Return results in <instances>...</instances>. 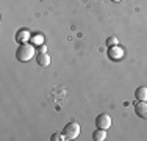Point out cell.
Returning <instances> with one entry per match:
<instances>
[{"mask_svg":"<svg viewBox=\"0 0 147 141\" xmlns=\"http://www.w3.org/2000/svg\"><path fill=\"white\" fill-rule=\"evenodd\" d=\"M34 54H36V45L30 44V42H24V44H20L19 49L16 50V58H17V61H20V63H27L33 58Z\"/></svg>","mask_w":147,"mask_h":141,"instance_id":"1","label":"cell"},{"mask_svg":"<svg viewBox=\"0 0 147 141\" xmlns=\"http://www.w3.org/2000/svg\"><path fill=\"white\" fill-rule=\"evenodd\" d=\"M63 135H64V140H75V138H78V135H80V124L77 121H71L67 125H64V129H63Z\"/></svg>","mask_w":147,"mask_h":141,"instance_id":"2","label":"cell"},{"mask_svg":"<svg viewBox=\"0 0 147 141\" xmlns=\"http://www.w3.org/2000/svg\"><path fill=\"white\" fill-rule=\"evenodd\" d=\"M96 125H97V129L108 130L111 127V116L108 115V113H100L96 118Z\"/></svg>","mask_w":147,"mask_h":141,"instance_id":"3","label":"cell"},{"mask_svg":"<svg viewBox=\"0 0 147 141\" xmlns=\"http://www.w3.org/2000/svg\"><path fill=\"white\" fill-rule=\"evenodd\" d=\"M135 113L142 119H147V100L146 102H138L135 105Z\"/></svg>","mask_w":147,"mask_h":141,"instance_id":"4","label":"cell"},{"mask_svg":"<svg viewBox=\"0 0 147 141\" xmlns=\"http://www.w3.org/2000/svg\"><path fill=\"white\" fill-rule=\"evenodd\" d=\"M36 63L39 66H42V68H47L50 64V56H49V54H45V52H39L36 55Z\"/></svg>","mask_w":147,"mask_h":141,"instance_id":"5","label":"cell"},{"mask_svg":"<svg viewBox=\"0 0 147 141\" xmlns=\"http://www.w3.org/2000/svg\"><path fill=\"white\" fill-rule=\"evenodd\" d=\"M135 99L138 102H146L147 100V88L146 86H139L135 91Z\"/></svg>","mask_w":147,"mask_h":141,"instance_id":"6","label":"cell"},{"mask_svg":"<svg viewBox=\"0 0 147 141\" xmlns=\"http://www.w3.org/2000/svg\"><path fill=\"white\" fill-rule=\"evenodd\" d=\"M28 39H31V35L28 30H19L16 35V41L19 42V44H24V42H27Z\"/></svg>","mask_w":147,"mask_h":141,"instance_id":"7","label":"cell"},{"mask_svg":"<svg viewBox=\"0 0 147 141\" xmlns=\"http://www.w3.org/2000/svg\"><path fill=\"white\" fill-rule=\"evenodd\" d=\"M108 55H110L111 60H119V58H122V56H124V50H122L121 47H117V45H113V47H110Z\"/></svg>","mask_w":147,"mask_h":141,"instance_id":"8","label":"cell"},{"mask_svg":"<svg viewBox=\"0 0 147 141\" xmlns=\"http://www.w3.org/2000/svg\"><path fill=\"white\" fill-rule=\"evenodd\" d=\"M92 140L94 141H105L107 140V130L105 129H96L92 133Z\"/></svg>","mask_w":147,"mask_h":141,"instance_id":"9","label":"cell"},{"mask_svg":"<svg viewBox=\"0 0 147 141\" xmlns=\"http://www.w3.org/2000/svg\"><path fill=\"white\" fill-rule=\"evenodd\" d=\"M31 41H33V44L36 45V44H44V38H42V35H34V36H31Z\"/></svg>","mask_w":147,"mask_h":141,"instance_id":"10","label":"cell"},{"mask_svg":"<svg viewBox=\"0 0 147 141\" xmlns=\"http://www.w3.org/2000/svg\"><path fill=\"white\" fill-rule=\"evenodd\" d=\"M50 140H52V141H59V140H64V135H63V132H61V133L57 132V133H53V135L50 136Z\"/></svg>","mask_w":147,"mask_h":141,"instance_id":"11","label":"cell"},{"mask_svg":"<svg viewBox=\"0 0 147 141\" xmlns=\"http://www.w3.org/2000/svg\"><path fill=\"white\" fill-rule=\"evenodd\" d=\"M117 38H114V36H111L110 38V39H108L107 41V45H108V47H113V45H117Z\"/></svg>","mask_w":147,"mask_h":141,"instance_id":"12","label":"cell"},{"mask_svg":"<svg viewBox=\"0 0 147 141\" xmlns=\"http://www.w3.org/2000/svg\"><path fill=\"white\" fill-rule=\"evenodd\" d=\"M44 50H45V45L41 44V45H39V52H44Z\"/></svg>","mask_w":147,"mask_h":141,"instance_id":"13","label":"cell"},{"mask_svg":"<svg viewBox=\"0 0 147 141\" xmlns=\"http://www.w3.org/2000/svg\"><path fill=\"white\" fill-rule=\"evenodd\" d=\"M111 2H116L117 3V2H121V0H111Z\"/></svg>","mask_w":147,"mask_h":141,"instance_id":"14","label":"cell"}]
</instances>
